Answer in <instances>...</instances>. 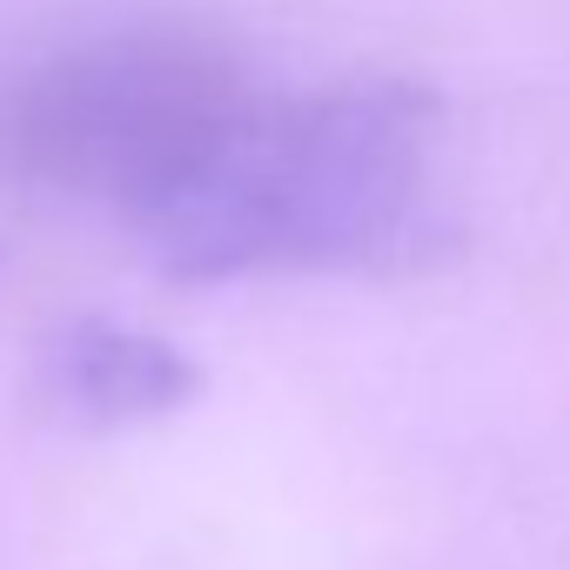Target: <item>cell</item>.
<instances>
[{
	"label": "cell",
	"mask_w": 570,
	"mask_h": 570,
	"mask_svg": "<svg viewBox=\"0 0 570 570\" xmlns=\"http://www.w3.org/2000/svg\"><path fill=\"white\" fill-rule=\"evenodd\" d=\"M148 242L188 282L416 268L450 242L443 101L396 75L255 88Z\"/></svg>",
	"instance_id": "6da1fadb"
},
{
	"label": "cell",
	"mask_w": 570,
	"mask_h": 570,
	"mask_svg": "<svg viewBox=\"0 0 570 570\" xmlns=\"http://www.w3.org/2000/svg\"><path fill=\"white\" fill-rule=\"evenodd\" d=\"M255 88L242 55L195 28H121L55 48L0 88V175L115 208L155 235Z\"/></svg>",
	"instance_id": "7a4b0ae2"
},
{
	"label": "cell",
	"mask_w": 570,
	"mask_h": 570,
	"mask_svg": "<svg viewBox=\"0 0 570 570\" xmlns=\"http://www.w3.org/2000/svg\"><path fill=\"white\" fill-rule=\"evenodd\" d=\"M188 390V370L161 350V343H141V336H95L88 350H75V396L81 403H101L115 416H141V410H161Z\"/></svg>",
	"instance_id": "3957f363"
}]
</instances>
